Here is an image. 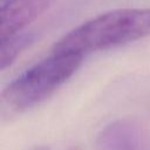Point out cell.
I'll use <instances>...</instances> for the list:
<instances>
[{
    "label": "cell",
    "mask_w": 150,
    "mask_h": 150,
    "mask_svg": "<svg viewBox=\"0 0 150 150\" xmlns=\"http://www.w3.org/2000/svg\"><path fill=\"white\" fill-rule=\"evenodd\" d=\"M150 35V9L123 8L103 13L70 30L53 47L54 53L84 54L109 49Z\"/></svg>",
    "instance_id": "obj_1"
},
{
    "label": "cell",
    "mask_w": 150,
    "mask_h": 150,
    "mask_svg": "<svg viewBox=\"0 0 150 150\" xmlns=\"http://www.w3.org/2000/svg\"><path fill=\"white\" fill-rule=\"evenodd\" d=\"M83 55L54 53L11 81L1 93L2 112L20 114L32 109L57 90L82 63Z\"/></svg>",
    "instance_id": "obj_2"
},
{
    "label": "cell",
    "mask_w": 150,
    "mask_h": 150,
    "mask_svg": "<svg viewBox=\"0 0 150 150\" xmlns=\"http://www.w3.org/2000/svg\"><path fill=\"white\" fill-rule=\"evenodd\" d=\"M53 1L54 0H9L1 5L0 40L20 33L47 11Z\"/></svg>",
    "instance_id": "obj_3"
},
{
    "label": "cell",
    "mask_w": 150,
    "mask_h": 150,
    "mask_svg": "<svg viewBox=\"0 0 150 150\" xmlns=\"http://www.w3.org/2000/svg\"><path fill=\"white\" fill-rule=\"evenodd\" d=\"M97 145L98 150H142V135L130 121H116L101 131Z\"/></svg>",
    "instance_id": "obj_4"
},
{
    "label": "cell",
    "mask_w": 150,
    "mask_h": 150,
    "mask_svg": "<svg viewBox=\"0 0 150 150\" xmlns=\"http://www.w3.org/2000/svg\"><path fill=\"white\" fill-rule=\"evenodd\" d=\"M35 40L33 33H16L4 40H0V68L5 70L11 67L19 55L28 48Z\"/></svg>",
    "instance_id": "obj_5"
},
{
    "label": "cell",
    "mask_w": 150,
    "mask_h": 150,
    "mask_svg": "<svg viewBox=\"0 0 150 150\" xmlns=\"http://www.w3.org/2000/svg\"><path fill=\"white\" fill-rule=\"evenodd\" d=\"M33 150H49L47 146H38V148H35V149H33Z\"/></svg>",
    "instance_id": "obj_6"
},
{
    "label": "cell",
    "mask_w": 150,
    "mask_h": 150,
    "mask_svg": "<svg viewBox=\"0 0 150 150\" xmlns=\"http://www.w3.org/2000/svg\"><path fill=\"white\" fill-rule=\"evenodd\" d=\"M9 0H0V5H4V4H6V2H8Z\"/></svg>",
    "instance_id": "obj_7"
}]
</instances>
